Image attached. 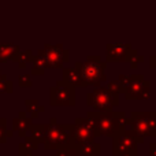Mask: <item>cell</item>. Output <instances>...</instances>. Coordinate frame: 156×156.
<instances>
[{"label": "cell", "mask_w": 156, "mask_h": 156, "mask_svg": "<svg viewBox=\"0 0 156 156\" xmlns=\"http://www.w3.org/2000/svg\"><path fill=\"white\" fill-rule=\"evenodd\" d=\"M47 138L51 140V143L54 145H56L58 143L63 140V133H60L59 127H49V130L47 132Z\"/></svg>", "instance_id": "9"}, {"label": "cell", "mask_w": 156, "mask_h": 156, "mask_svg": "<svg viewBox=\"0 0 156 156\" xmlns=\"http://www.w3.org/2000/svg\"><path fill=\"white\" fill-rule=\"evenodd\" d=\"M126 86L127 99H147L149 96V83L145 82L143 76L132 77Z\"/></svg>", "instance_id": "4"}, {"label": "cell", "mask_w": 156, "mask_h": 156, "mask_svg": "<svg viewBox=\"0 0 156 156\" xmlns=\"http://www.w3.org/2000/svg\"><path fill=\"white\" fill-rule=\"evenodd\" d=\"M81 125H78L76 132H74V137L78 141H83V143H88L92 140L93 137V125L88 123L86 121H80Z\"/></svg>", "instance_id": "7"}, {"label": "cell", "mask_w": 156, "mask_h": 156, "mask_svg": "<svg viewBox=\"0 0 156 156\" xmlns=\"http://www.w3.org/2000/svg\"><path fill=\"white\" fill-rule=\"evenodd\" d=\"M81 77L86 83H97L101 80H104V65L101 63H94V62H88L82 66L81 70Z\"/></svg>", "instance_id": "5"}, {"label": "cell", "mask_w": 156, "mask_h": 156, "mask_svg": "<svg viewBox=\"0 0 156 156\" xmlns=\"http://www.w3.org/2000/svg\"><path fill=\"white\" fill-rule=\"evenodd\" d=\"M126 122L125 116L122 115V112L118 114H103V115H97L93 119V129L96 132V134H112L116 130L122 129Z\"/></svg>", "instance_id": "1"}, {"label": "cell", "mask_w": 156, "mask_h": 156, "mask_svg": "<svg viewBox=\"0 0 156 156\" xmlns=\"http://www.w3.org/2000/svg\"><path fill=\"white\" fill-rule=\"evenodd\" d=\"M89 105L100 111H110L118 104V94L116 90L108 89H99L89 94Z\"/></svg>", "instance_id": "3"}, {"label": "cell", "mask_w": 156, "mask_h": 156, "mask_svg": "<svg viewBox=\"0 0 156 156\" xmlns=\"http://www.w3.org/2000/svg\"><path fill=\"white\" fill-rule=\"evenodd\" d=\"M132 127L141 137H156V115L155 112H133L130 119Z\"/></svg>", "instance_id": "2"}, {"label": "cell", "mask_w": 156, "mask_h": 156, "mask_svg": "<svg viewBox=\"0 0 156 156\" xmlns=\"http://www.w3.org/2000/svg\"><path fill=\"white\" fill-rule=\"evenodd\" d=\"M136 138L133 134L130 133H123L122 136H118L115 138V148H114V154L118 155V154H126L129 152L130 149L134 151V147H136Z\"/></svg>", "instance_id": "6"}, {"label": "cell", "mask_w": 156, "mask_h": 156, "mask_svg": "<svg viewBox=\"0 0 156 156\" xmlns=\"http://www.w3.org/2000/svg\"><path fill=\"white\" fill-rule=\"evenodd\" d=\"M52 104H73V94L67 88L65 89H52Z\"/></svg>", "instance_id": "8"}, {"label": "cell", "mask_w": 156, "mask_h": 156, "mask_svg": "<svg viewBox=\"0 0 156 156\" xmlns=\"http://www.w3.org/2000/svg\"><path fill=\"white\" fill-rule=\"evenodd\" d=\"M151 156H156V143L151 144Z\"/></svg>", "instance_id": "10"}]
</instances>
